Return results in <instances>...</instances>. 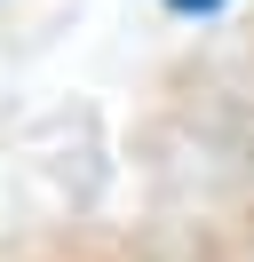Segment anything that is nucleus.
<instances>
[{
  "mask_svg": "<svg viewBox=\"0 0 254 262\" xmlns=\"http://www.w3.org/2000/svg\"><path fill=\"white\" fill-rule=\"evenodd\" d=\"M175 8H222V0H175Z\"/></svg>",
  "mask_w": 254,
  "mask_h": 262,
  "instance_id": "f257e3e1",
  "label": "nucleus"
}]
</instances>
